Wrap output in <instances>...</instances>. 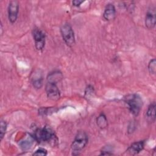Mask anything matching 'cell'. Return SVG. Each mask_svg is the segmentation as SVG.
<instances>
[{
	"instance_id": "obj_13",
	"label": "cell",
	"mask_w": 156,
	"mask_h": 156,
	"mask_svg": "<svg viewBox=\"0 0 156 156\" xmlns=\"http://www.w3.org/2000/svg\"><path fill=\"white\" fill-rule=\"evenodd\" d=\"M32 84L36 88H40L43 85V78L41 75L35 76L32 79Z\"/></svg>"
},
{
	"instance_id": "obj_3",
	"label": "cell",
	"mask_w": 156,
	"mask_h": 156,
	"mask_svg": "<svg viewBox=\"0 0 156 156\" xmlns=\"http://www.w3.org/2000/svg\"><path fill=\"white\" fill-rule=\"evenodd\" d=\"M88 141V135L84 131H79L71 144L73 155H79Z\"/></svg>"
},
{
	"instance_id": "obj_19",
	"label": "cell",
	"mask_w": 156,
	"mask_h": 156,
	"mask_svg": "<svg viewBox=\"0 0 156 156\" xmlns=\"http://www.w3.org/2000/svg\"><path fill=\"white\" fill-rule=\"evenodd\" d=\"M1 35H2V24H1Z\"/></svg>"
},
{
	"instance_id": "obj_17",
	"label": "cell",
	"mask_w": 156,
	"mask_h": 156,
	"mask_svg": "<svg viewBox=\"0 0 156 156\" xmlns=\"http://www.w3.org/2000/svg\"><path fill=\"white\" fill-rule=\"evenodd\" d=\"M47 151L44 148H39L33 153V155H47Z\"/></svg>"
},
{
	"instance_id": "obj_4",
	"label": "cell",
	"mask_w": 156,
	"mask_h": 156,
	"mask_svg": "<svg viewBox=\"0 0 156 156\" xmlns=\"http://www.w3.org/2000/svg\"><path fill=\"white\" fill-rule=\"evenodd\" d=\"M60 33L66 45L71 47L75 44L74 33L69 24L65 23L63 24L60 27Z\"/></svg>"
},
{
	"instance_id": "obj_14",
	"label": "cell",
	"mask_w": 156,
	"mask_h": 156,
	"mask_svg": "<svg viewBox=\"0 0 156 156\" xmlns=\"http://www.w3.org/2000/svg\"><path fill=\"white\" fill-rule=\"evenodd\" d=\"M148 70L151 74L155 75L156 73V61L155 58L151 60L148 64Z\"/></svg>"
},
{
	"instance_id": "obj_16",
	"label": "cell",
	"mask_w": 156,
	"mask_h": 156,
	"mask_svg": "<svg viewBox=\"0 0 156 156\" xmlns=\"http://www.w3.org/2000/svg\"><path fill=\"white\" fill-rule=\"evenodd\" d=\"M32 144V142L30 140H26L24 141H22L20 142V145L21 146V147L23 149V150H26L27 149H29L30 146Z\"/></svg>"
},
{
	"instance_id": "obj_18",
	"label": "cell",
	"mask_w": 156,
	"mask_h": 156,
	"mask_svg": "<svg viewBox=\"0 0 156 156\" xmlns=\"http://www.w3.org/2000/svg\"><path fill=\"white\" fill-rule=\"evenodd\" d=\"M84 1H80V0H75L73 1V5L76 7L79 6L82 3H83Z\"/></svg>"
},
{
	"instance_id": "obj_10",
	"label": "cell",
	"mask_w": 156,
	"mask_h": 156,
	"mask_svg": "<svg viewBox=\"0 0 156 156\" xmlns=\"http://www.w3.org/2000/svg\"><path fill=\"white\" fill-rule=\"evenodd\" d=\"M115 15H116V9L113 4H107L103 13L104 18L107 21H111L115 18Z\"/></svg>"
},
{
	"instance_id": "obj_11",
	"label": "cell",
	"mask_w": 156,
	"mask_h": 156,
	"mask_svg": "<svg viewBox=\"0 0 156 156\" xmlns=\"http://www.w3.org/2000/svg\"><path fill=\"white\" fill-rule=\"evenodd\" d=\"M155 103L154 102L151 103L146 112V118L149 122H154L155 120Z\"/></svg>"
},
{
	"instance_id": "obj_9",
	"label": "cell",
	"mask_w": 156,
	"mask_h": 156,
	"mask_svg": "<svg viewBox=\"0 0 156 156\" xmlns=\"http://www.w3.org/2000/svg\"><path fill=\"white\" fill-rule=\"evenodd\" d=\"M144 141H139L132 143L127 149V152L130 155H136L140 152L144 148Z\"/></svg>"
},
{
	"instance_id": "obj_1",
	"label": "cell",
	"mask_w": 156,
	"mask_h": 156,
	"mask_svg": "<svg viewBox=\"0 0 156 156\" xmlns=\"http://www.w3.org/2000/svg\"><path fill=\"white\" fill-rule=\"evenodd\" d=\"M34 138L38 143H55L56 136L52 129L49 126L37 129L34 132Z\"/></svg>"
},
{
	"instance_id": "obj_6",
	"label": "cell",
	"mask_w": 156,
	"mask_h": 156,
	"mask_svg": "<svg viewBox=\"0 0 156 156\" xmlns=\"http://www.w3.org/2000/svg\"><path fill=\"white\" fill-rule=\"evenodd\" d=\"M32 35L35 40V48L38 51L42 50L45 44V34L38 28H34L32 30Z\"/></svg>"
},
{
	"instance_id": "obj_2",
	"label": "cell",
	"mask_w": 156,
	"mask_h": 156,
	"mask_svg": "<svg viewBox=\"0 0 156 156\" xmlns=\"http://www.w3.org/2000/svg\"><path fill=\"white\" fill-rule=\"evenodd\" d=\"M125 102L127 104L130 112L135 116H137L143 106V100L138 94H130L125 98Z\"/></svg>"
},
{
	"instance_id": "obj_8",
	"label": "cell",
	"mask_w": 156,
	"mask_h": 156,
	"mask_svg": "<svg viewBox=\"0 0 156 156\" xmlns=\"http://www.w3.org/2000/svg\"><path fill=\"white\" fill-rule=\"evenodd\" d=\"M156 23V12L155 8L154 6H151L147 10L145 16V25L148 29L154 28Z\"/></svg>"
},
{
	"instance_id": "obj_12",
	"label": "cell",
	"mask_w": 156,
	"mask_h": 156,
	"mask_svg": "<svg viewBox=\"0 0 156 156\" xmlns=\"http://www.w3.org/2000/svg\"><path fill=\"white\" fill-rule=\"evenodd\" d=\"M96 122L97 125L101 129H105L108 125L107 118L104 113H101L98 116L96 119Z\"/></svg>"
},
{
	"instance_id": "obj_5",
	"label": "cell",
	"mask_w": 156,
	"mask_h": 156,
	"mask_svg": "<svg viewBox=\"0 0 156 156\" xmlns=\"http://www.w3.org/2000/svg\"><path fill=\"white\" fill-rule=\"evenodd\" d=\"M45 90L48 98L51 100L55 101L60 97V90L57 86V83L55 82L47 80Z\"/></svg>"
},
{
	"instance_id": "obj_15",
	"label": "cell",
	"mask_w": 156,
	"mask_h": 156,
	"mask_svg": "<svg viewBox=\"0 0 156 156\" xmlns=\"http://www.w3.org/2000/svg\"><path fill=\"white\" fill-rule=\"evenodd\" d=\"M7 122L4 121V120H1L0 122V138H1V140H2L6 130H7Z\"/></svg>"
},
{
	"instance_id": "obj_7",
	"label": "cell",
	"mask_w": 156,
	"mask_h": 156,
	"mask_svg": "<svg viewBox=\"0 0 156 156\" xmlns=\"http://www.w3.org/2000/svg\"><path fill=\"white\" fill-rule=\"evenodd\" d=\"M19 12V2L18 1H10L8 6V18L9 21L13 24L16 22Z\"/></svg>"
}]
</instances>
